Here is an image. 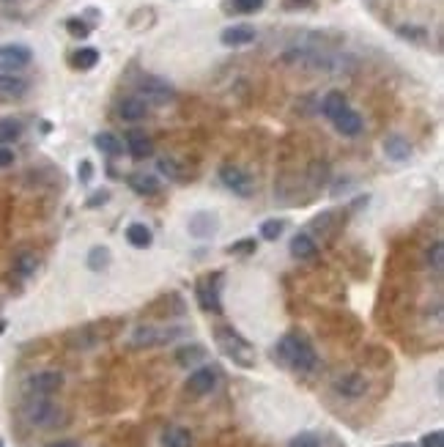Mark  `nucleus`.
I'll use <instances>...</instances> for the list:
<instances>
[{"label":"nucleus","instance_id":"nucleus-43","mask_svg":"<svg viewBox=\"0 0 444 447\" xmlns=\"http://www.w3.org/2000/svg\"><path fill=\"white\" fill-rule=\"evenodd\" d=\"M90 173H93V165H90L88 159H86V162L80 165V181H83V184H88V181H90Z\"/></svg>","mask_w":444,"mask_h":447},{"label":"nucleus","instance_id":"nucleus-20","mask_svg":"<svg viewBox=\"0 0 444 447\" xmlns=\"http://www.w3.org/2000/svg\"><path fill=\"white\" fill-rule=\"evenodd\" d=\"M145 113H148V107H145V102L140 96H127V99L118 102V116L124 121H143Z\"/></svg>","mask_w":444,"mask_h":447},{"label":"nucleus","instance_id":"nucleus-9","mask_svg":"<svg viewBox=\"0 0 444 447\" xmlns=\"http://www.w3.org/2000/svg\"><path fill=\"white\" fill-rule=\"evenodd\" d=\"M63 373L61 370H39V373H33V376H28V390L33 393V395H45L49 398L52 393H58L61 387H63Z\"/></svg>","mask_w":444,"mask_h":447},{"label":"nucleus","instance_id":"nucleus-26","mask_svg":"<svg viewBox=\"0 0 444 447\" xmlns=\"http://www.w3.org/2000/svg\"><path fill=\"white\" fill-rule=\"evenodd\" d=\"M206 359V349L200 343H189V346H181L176 352V362L181 368H189V365H198Z\"/></svg>","mask_w":444,"mask_h":447},{"label":"nucleus","instance_id":"nucleus-30","mask_svg":"<svg viewBox=\"0 0 444 447\" xmlns=\"http://www.w3.org/2000/svg\"><path fill=\"white\" fill-rule=\"evenodd\" d=\"M267 6V0H228L225 8L233 11V14H255Z\"/></svg>","mask_w":444,"mask_h":447},{"label":"nucleus","instance_id":"nucleus-8","mask_svg":"<svg viewBox=\"0 0 444 447\" xmlns=\"http://www.w3.org/2000/svg\"><path fill=\"white\" fill-rule=\"evenodd\" d=\"M33 52L25 45H3L0 47V72H19L31 66Z\"/></svg>","mask_w":444,"mask_h":447},{"label":"nucleus","instance_id":"nucleus-12","mask_svg":"<svg viewBox=\"0 0 444 447\" xmlns=\"http://www.w3.org/2000/svg\"><path fill=\"white\" fill-rule=\"evenodd\" d=\"M335 393L340 398H349V401H356L367 393V379L362 373H343L340 379H335Z\"/></svg>","mask_w":444,"mask_h":447},{"label":"nucleus","instance_id":"nucleus-28","mask_svg":"<svg viewBox=\"0 0 444 447\" xmlns=\"http://www.w3.org/2000/svg\"><path fill=\"white\" fill-rule=\"evenodd\" d=\"M96 63H99V49H93V47H83L72 55V66L80 69V72H88Z\"/></svg>","mask_w":444,"mask_h":447},{"label":"nucleus","instance_id":"nucleus-33","mask_svg":"<svg viewBox=\"0 0 444 447\" xmlns=\"http://www.w3.org/2000/svg\"><path fill=\"white\" fill-rule=\"evenodd\" d=\"M110 264V250L107 247H93L88 253V267L93 272H102V269H107Z\"/></svg>","mask_w":444,"mask_h":447},{"label":"nucleus","instance_id":"nucleus-39","mask_svg":"<svg viewBox=\"0 0 444 447\" xmlns=\"http://www.w3.org/2000/svg\"><path fill=\"white\" fill-rule=\"evenodd\" d=\"M315 0H283V11H310Z\"/></svg>","mask_w":444,"mask_h":447},{"label":"nucleus","instance_id":"nucleus-36","mask_svg":"<svg viewBox=\"0 0 444 447\" xmlns=\"http://www.w3.org/2000/svg\"><path fill=\"white\" fill-rule=\"evenodd\" d=\"M288 447H321V439L312 431H302L288 442Z\"/></svg>","mask_w":444,"mask_h":447},{"label":"nucleus","instance_id":"nucleus-16","mask_svg":"<svg viewBox=\"0 0 444 447\" xmlns=\"http://www.w3.org/2000/svg\"><path fill=\"white\" fill-rule=\"evenodd\" d=\"M384 157L393 162H406L411 157V143L403 134H390L384 137Z\"/></svg>","mask_w":444,"mask_h":447},{"label":"nucleus","instance_id":"nucleus-11","mask_svg":"<svg viewBox=\"0 0 444 447\" xmlns=\"http://www.w3.org/2000/svg\"><path fill=\"white\" fill-rule=\"evenodd\" d=\"M217 368H209V365H200V368H195L192 373H189V379H187V393H192V395H209L214 387H217Z\"/></svg>","mask_w":444,"mask_h":447},{"label":"nucleus","instance_id":"nucleus-46","mask_svg":"<svg viewBox=\"0 0 444 447\" xmlns=\"http://www.w3.org/2000/svg\"><path fill=\"white\" fill-rule=\"evenodd\" d=\"M0 447H3V439H0Z\"/></svg>","mask_w":444,"mask_h":447},{"label":"nucleus","instance_id":"nucleus-3","mask_svg":"<svg viewBox=\"0 0 444 447\" xmlns=\"http://www.w3.org/2000/svg\"><path fill=\"white\" fill-rule=\"evenodd\" d=\"M214 340H217L222 354L228 359H233V365H239V368H255V349H253V343H250L241 332H236L233 327H225V324L217 327V329H214Z\"/></svg>","mask_w":444,"mask_h":447},{"label":"nucleus","instance_id":"nucleus-47","mask_svg":"<svg viewBox=\"0 0 444 447\" xmlns=\"http://www.w3.org/2000/svg\"><path fill=\"white\" fill-rule=\"evenodd\" d=\"M6 3H8V0H6Z\"/></svg>","mask_w":444,"mask_h":447},{"label":"nucleus","instance_id":"nucleus-23","mask_svg":"<svg viewBox=\"0 0 444 447\" xmlns=\"http://www.w3.org/2000/svg\"><path fill=\"white\" fill-rule=\"evenodd\" d=\"M127 242L137 247V250H145V247H151V242H154V233H151V228L145 223H132L127 228Z\"/></svg>","mask_w":444,"mask_h":447},{"label":"nucleus","instance_id":"nucleus-6","mask_svg":"<svg viewBox=\"0 0 444 447\" xmlns=\"http://www.w3.org/2000/svg\"><path fill=\"white\" fill-rule=\"evenodd\" d=\"M137 93L143 102H151V104H171L176 99V88L168 80L154 77V74H145L137 80Z\"/></svg>","mask_w":444,"mask_h":447},{"label":"nucleus","instance_id":"nucleus-5","mask_svg":"<svg viewBox=\"0 0 444 447\" xmlns=\"http://www.w3.org/2000/svg\"><path fill=\"white\" fill-rule=\"evenodd\" d=\"M61 414H63L61 406L52 403L49 398H45V395H39V398L25 403V417H28V423L36 425V428H52V425H58V423H61Z\"/></svg>","mask_w":444,"mask_h":447},{"label":"nucleus","instance_id":"nucleus-25","mask_svg":"<svg viewBox=\"0 0 444 447\" xmlns=\"http://www.w3.org/2000/svg\"><path fill=\"white\" fill-rule=\"evenodd\" d=\"M36 269H39V258H36V253H17L14 256V274L17 277H22V280H28V277H33L36 274Z\"/></svg>","mask_w":444,"mask_h":447},{"label":"nucleus","instance_id":"nucleus-10","mask_svg":"<svg viewBox=\"0 0 444 447\" xmlns=\"http://www.w3.org/2000/svg\"><path fill=\"white\" fill-rule=\"evenodd\" d=\"M220 181L225 189H230V192L239 195V198H250V195H253V179H250L241 168H236V165L220 168Z\"/></svg>","mask_w":444,"mask_h":447},{"label":"nucleus","instance_id":"nucleus-34","mask_svg":"<svg viewBox=\"0 0 444 447\" xmlns=\"http://www.w3.org/2000/svg\"><path fill=\"white\" fill-rule=\"evenodd\" d=\"M283 230H285V223H283V220H277V217L261 223V236H264L267 242H277V239L283 236Z\"/></svg>","mask_w":444,"mask_h":447},{"label":"nucleus","instance_id":"nucleus-41","mask_svg":"<svg viewBox=\"0 0 444 447\" xmlns=\"http://www.w3.org/2000/svg\"><path fill=\"white\" fill-rule=\"evenodd\" d=\"M14 165V151L8 146H0V171L3 168H11Z\"/></svg>","mask_w":444,"mask_h":447},{"label":"nucleus","instance_id":"nucleus-7","mask_svg":"<svg viewBox=\"0 0 444 447\" xmlns=\"http://www.w3.org/2000/svg\"><path fill=\"white\" fill-rule=\"evenodd\" d=\"M220 283L222 274H206L198 280L195 285V297H198V305L206 311V313H222V299H220Z\"/></svg>","mask_w":444,"mask_h":447},{"label":"nucleus","instance_id":"nucleus-31","mask_svg":"<svg viewBox=\"0 0 444 447\" xmlns=\"http://www.w3.org/2000/svg\"><path fill=\"white\" fill-rule=\"evenodd\" d=\"M425 261H428V267L434 269V272H442L444 267V244L436 239L428 250H425Z\"/></svg>","mask_w":444,"mask_h":447},{"label":"nucleus","instance_id":"nucleus-19","mask_svg":"<svg viewBox=\"0 0 444 447\" xmlns=\"http://www.w3.org/2000/svg\"><path fill=\"white\" fill-rule=\"evenodd\" d=\"M291 256L302 258V261H310V258L318 256V244H315V239H312L310 233H296L291 239Z\"/></svg>","mask_w":444,"mask_h":447},{"label":"nucleus","instance_id":"nucleus-42","mask_svg":"<svg viewBox=\"0 0 444 447\" xmlns=\"http://www.w3.org/2000/svg\"><path fill=\"white\" fill-rule=\"evenodd\" d=\"M110 201V192H96L93 198H88V209H96V206H104Z\"/></svg>","mask_w":444,"mask_h":447},{"label":"nucleus","instance_id":"nucleus-40","mask_svg":"<svg viewBox=\"0 0 444 447\" xmlns=\"http://www.w3.org/2000/svg\"><path fill=\"white\" fill-rule=\"evenodd\" d=\"M422 447H444V434L442 431H431V434H425L422 437Z\"/></svg>","mask_w":444,"mask_h":447},{"label":"nucleus","instance_id":"nucleus-45","mask_svg":"<svg viewBox=\"0 0 444 447\" xmlns=\"http://www.w3.org/2000/svg\"><path fill=\"white\" fill-rule=\"evenodd\" d=\"M3 329H6V321H0V332H3Z\"/></svg>","mask_w":444,"mask_h":447},{"label":"nucleus","instance_id":"nucleus-35","mask_svg":"<svg viewBox=\"0 0 444 447\" xmlns=\"http://www.w3.org/2000/svg\"><path fill=\"white\" fill-rule=\"evenodd\" d=\"M255 250H258L255 239H239V242L228 244V256H253Z\"/></svg>","mask_w":444,"mask_h":447},{"label":"nucleus","instance_id":"nucleus-44","mask_svg":"<svg viewBox=\"0 0 444 447\" xmlns=\"http://www.w3.org/2000/svg\"><path fill=\"white\" fill-rule=\"evenodd\" d=\"M47 447H80L77 442H72V439H58V442H49Z\"/></svg>","mask_w":444,"mask_h":447},{"label":"nucleus","instance_id":"nucleus-21","mask_svg":"<svg viewBox=\"0 0 444 447\" xmlns=\"http://www.w3.org/2000/svg\"><path fill=\"white\" fill-rule=\"evenodd\" d=\"M349 107V99H346V93L343 91H329L324 99H321V113L332 121V118H338L343 110Z\"/></svg>","mask_w":444,"mask_h":447},{"label":"nucleus","instance_id":"nucleus-22","mask_svg":"<svg viewBox=\"0 0 444 447\" xmlns=\"http://www.w3.org/2000/svg\"><path fill=\"white\" fill-rule=\"evenodd\" d=\"M129 189H134L137 195H157L159 192V181H157V176H151V173H145V171H140V173H132L129 176Z\"/></svg>","mask_w":444,"mask_h":447},{"label":"nucleus","instance_id":"nucleus-32","mask_svg":"<svg viewBox=\"0 0 444 447\" xmlns=\"http://www.w3.org/2000/svg\"><path fill=\"white\" fill-rule=\"evenodd\" d=\"M398 36H400V39H406V42L422 45V42L428 39V31H425V28H420V25H400Z\"/></svg>","mask_w":444,"mask_h":447},{"label":"nucleus","instance_id":"nucleus-1","mask_svg":"<svg viewBox=\"0 0 444 447\" xmlns=\"http://www.w3.org/2000/svg\"><path fill=\"white\" fill-rule=\"evenodd\" d=\"M346 55H335L326 49H315V47H288L283 52V63L291 66H302V69H312V72H326V74H338L346 69Z\"/></svg>","mask_w":444,"mask_h":447},{"label":"nucleus","instance_id":"nucleus-2","mask_svg":"<svg viewBox=\"0 0 444 447\" xmlns=\"http://www.w3.org/2000/svg\"><path fill=\"white\" fill-rule=\"evenodd\" d=\"M274 357L280 359L283 365H288L291 370H299V373H310L312 368L318 365L315 357V349L308 343V338L296 335V332H288L277 340L274 346Z\"/></svg>","mask_w":444,"mask_h":447},{"label":"nucleus","instance_id":"nucleus-29","mask_svg":"<svg viewBox=\"0 0 444 447\" xmlns=\"http://www.w3.org/2000/svg\"><path fill=\"white\" fill-rule=\"evenodd\" d=\"M22 137V124L17 118H0V146H11Z\"/></svg>","mask_w":444,"mask_h":447},{"label":"nucleus","instance_id":"nucleus-13","mask_svg":"<svg viewBox=\"0 0 444 447\" xmlns=\"http://www.w3.org/2000/svg\"><path fill=\"white\" fill-rule=\"evenodd\" d=\"M189 233L195 236V239H212L214 233H217V228H220V220L212 214V212H195L192 217H189Z\"/></svg>","mask_w":444,"mask_h":447},{"label":"nucleus","instance_id":"nucleus-14","mask_svg":"<svg viewBox=\"0 0 444 447\" xmlns=\"http://www.w3.org/2000/svg\"><path fill=\"white\" fill-rule=\"evenodd\" d=\"M258 39L253 25H230L220 33V42L225 47H247Z\"/></svg>","mask_w":444,"mask_h":447},{"label":"nucleus","instance_id":"nucleus-18","mask_svg":"<svg viewBox=\"0 0 444 447\" xmlns=\"http://www.w3.org/2000/svg\"><path fill=\"white\" fill-rule=\"evenodd\" d=\"M127 151L132 154L134 159H145L154 154V146H151V137L140 130H129L127 132Z\"/></svg>","mask_w":444,"mask_h":447},{"label":"nucleus","instance_id":"nucleus-38","mask_svg":"<svg viewBox=\"0 0 444 447\" xmlns=\"http://www.w3.org/2000/svg\"><path fill=\"white\" fill-rule=\"evenodd\" d=\"M66 31H69L74 39H86L90 33V28L83 22V19H66Z\"/></svg>","mask_w":444,"mask_h":447},{"label":"nucleus","instance_id":"nucleus-4","mask_svg":"<svg viewBox=\"0 0 444 447\" xmlns=\"http://www.w3.org/2000/svg\"><path fill=\"white\" fill-rule=\"evenodd\" d=\"M178 338H184V327H137L132 332V343L137 349L168 346Z\"/></svg>","mask_w":444,"mask_h":447},{"label":"nucleus","instance_id":"nucleus-37","mask_svg":"<svg viewBox=\"0 0 444 447\" xmlns=\"http://www.w3.org/2000/svg\"><path fill=\"white\" fill-rule=\"evenodd\" d=\"M157 168H159V173H162V176H168V179H173V181H181V179H184V173L178 171L176 162H173V159H165V157H162V159L157 162Z\"/></svg>","mask_w":444,"mask_h":447},{"label":"nucleus","instance_id":"nucleus-27","mask_svg":"<svg viewBox=\"0 0 444 447\" xmlns=\"http://www.w3.org/2000/svg\"><path fill=\"white\" fill-rule=\"evenodd\" d=\"M162 447H192V431L173 425L162 434Z\"/></svg>","mask_w":444,"mask_h":447},{"label":"nucleus","instance_id":"nucleus-24","mask_svg":"<svg viewBox=\"0 0 444 447\" xmlns=\"http://www.w3.org/2000/svg\"><path fill=\"white\" fill-rule=\"evenodd\" d=\"M93 146L102 151V154H107V157H118V154H124V143H121V137L113 132H99L93 137Z\"/></svg>","mask_w":444,"mask_h":447},{"label":"nucleus","instance_id":"nucleus-15","mask_svg":"<svg viewBox=\"0 0 444 447\" xmlns=\"http://www.w3.org/2000/svg\"><path fill=\"white\" fill-rule=\"evenodd\" d=\"M28 80L25 77H19L17 72H0V96H6V99H19V96H25L28 93Z\"/></svg>","mask_w":444,"mask_h":447},{"label":"nucleus","instance_id":"nucleus-17","mask_svg":"<svg viewBox=\"0 0 444 447\" xmlns=\"http://www.w3.org/2000/svg\"><path fill=\"white\" fill-rule=\"evenodd\" d=\"M332 124H335V130L343 137H356V134L362 132V116L356 110H351V107H346L338 118H332Z\"/></svg>","mask_w":444,"mask_h":447}]
</instances>
